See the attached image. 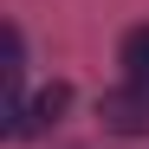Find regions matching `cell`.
Wrapping results in <instances>:
<instances>
[{
	"label": "cell",
	"instance_id": "cell-1",
	"mask_svg": "<svg viewBox=\"0 0 149 149\" xmlns=\"http://www.w3.org/2000/svg\"><path fill=\"white\" fill-rule=\"evenodd\" d=\"M97 117H104L110 136H149V91L143 84H123L97 97Z\"/></svg>",
	"mask_w": 149,
	"mask_h": 149
},
{
	"label": "cell",
	"instance_id": "cell-2",
	"mask_svg": "<svg viewBox=\"0 0 149 149\" xmlns=\"http://www.w3.org/2000/svg\"><path fill=\"white\" fill-rule=\"evenodd\" d=\"M123 71H130V84H143L149 91V26H130V33H123Z\"/></svg>",
	"mask_w": 149,
	"mask_h": 149
},
{
	"label": "cell",
	"instance_id": "cell-3",
	"mask_svg": "<svg viewBox=\"0 0 149 149\" xmlns=\"http://www.w3.org/2000/svg\"><path fill=\"white\" fill-rule=\"evenodd\" d=\"M71 110V84H45L39 97H33V117H26V130H45V123H58Z\"/></svg>",
	"mask_w": 149,
	"mask_h": 149
}]
</instances>
